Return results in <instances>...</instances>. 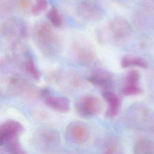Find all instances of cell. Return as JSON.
Wrapping results in <instances>:
<instances>
[{
    "instance_id": "18",
    "label": "cell",
    "mask_w": 154,
    "mask_h": 154,
    "mask_svg": "<svg viewBox=\"0 0 154 154\" xmlns=\"http://www.w3.org/2000/svg\"><path fill=\"white\" fill-rule=\"evenodd\" d=\"M68 82L73 88H80L83 85V79L80 74L76 72H72L68 74Z\"/></svg>"
},
{
    "instance_id": "19",
    "label": "cell",
    "mask_w": 154,
    "mask_h": 154,
    "mask_svg": "<svg viewBox=\"0 0 154 154\" xmlns=\"http://www.w3.org/2000/svg\"><path fill=\"white\" fill-rule=\"evenodd\" d=\"M26 69L28 73L35 80H38L40 78L39 72L36 67L34 61L32 60H28L26 63Z\"/></svg>"
},
{
    "instance_id": "21",
    "label": "cell",
    "mask_w": 154,
    "mask_h": 154,
    "mask_svg": "<svg viewBox=\"0 0 154 154\" xmlns=\"http://www.w3.org/2000/svg\"><path fill=\"white\" fill-rule=\"evenodd\" d=\"M29 4L30 3L29 0H19V6L23 9L27 8L29 6Z\"/></svg>"
},
{
    "instance_id": "16",
    "label": "cell",
    "mask_w": 154,
    "mask_h": 154,
    "mask_svg": "<svg viewBox=\"0 0 154 154\" xmlns=\"http://www.w3.org/2000/svg\"><path fill=\"white\" fill-rule=\"evenodd\" d=\"M5 143H7V149L10 154H26L22 149L17 137L10 138Z\"/></svg>"
},
{
    "instance_id": "7",
    "label": "cell",
    "mask_w": 154,
    "mask_h": 154,
    "mask_svg": "<svg viewBox=\"0 0 154 154\" xmlns=\"http://www.w3.org/2000/svg\"><path fill=\"white\" fill-rule=\"evenodd\" d=\"M77 13L84 20L91 22L99 20L103 16V11L100 7L90 0L81 1L77 7Z\"/></svg>"
},
{
    "instance_id": "2",
    "label": "cell",
    "mask_w": 154,
    "mask_h": 154,
    "mask_svg": "<svg viewBox=\"0 0 154 154\" xmlns=\"http://www.w3.org/2000/svg\"><path fill=\"white\" fill-rule=\"evenodd\" d=\"M35 37L42 50L48 54H54L58 51L60 46L59 40L48 24L42 23L38 26L36 30Z\"/></svg>"
},
{
    "instance_id": "9",
    "label": "cell",
    "mask_w": 154,
    "mask_h": 154,
    "mask_svg": "<svg viewBox=\"0 0 154 154\" xmlns=\"http://www.w3.org/2000/svg\"><path fill=\"white\" fill-rule=\"evenodd\" d=\"M140 73L136 70H131L126 75L125 82L122 88V93L125 95H136L141 93L139 85Z\"/></svg>"
},
{
    "instance_id": "1",
    "label": "cell",
    "mask_w": 154,
    "mask_h": 154,
    "mask_svg": "<svg viewBox=\"0 0 154 154\" xmlns=\"http://www.w3.org/2000/svg\"><path fill=\"white\" fill-rule=\"evenodd\" d=\"M107 34L109 40L113 45L122 46L131 39L132 29L128 21L122 18H116L109 23Z\"/></svg>"
},
{
    "instance_id": "12",
    "label": "cell",
    "mask_w": 154,
    "mask_h": 154,
    "mask_svg": "<svg viewBox=\"0 0 154 154\" xmlns=\"http://www.w3.org/2000/svg\"><path fill=\"white\" fill-rule=\"evenodd\" d=\"M45 103L52 109L60 112L65 113L70 110V102L66 97L48 95L45 97Z\"/></svg>"
},
{
    "instance_id": "6",
    "label": "cell",
    "mask_w": 154,
    "mask_h": 154,
    "mask_svg": "<svg viewBox=\"0 0 154 154\" xmlns=\"http://www.w3.org/2000/svg\"><path fill=\"white\" fill-rule=\"evenodd\" d=\"M66 135L71 142L80 144L87 141L90 136L88 127L79 121H72L66 128Z\"/></svg>"
},
{
    "instance_id": "4",
    "label": "cell",
    "mask_w": 154,
    "mask_h": 154,
    "mask_svg": "<svg viewBox=\"0 0 154 154\" xmlns=\"http://www.w3.org/2000/svg\"><path fill=\"white\" fill-rule=\"evenodd\" d=\"M102 108V100L93 95H86L81 97L75 105L76 112L84 117H93L100 114Z\"/></svg>"
},
{
    "instance_id": "14",
    "label": "cell",
    "mask_w": 154,
    "mask_h": 154,
    "mask_svg": "<svg viewBox=\"0 0 154 154\" xmlns=\"http://www.w3.org/2000/svg\"><path fill=\"white\" fill-rule=\"evenodd\" d=\"M134 154H154V143L149 140H139L134 146Z\"/></svg>"
},
{
    "instance_id": "13",
    "label": "cell",
    "mask_w": 154,
    "mask_h": 154,
    "mask_svg": "<svg viewBox=\"0 0 154 154\" xmlns=\"http://www.w3.org/2000/svg\"><path fill=\"white\" fill-rule=\"evenodd\" d=\"M121 67L122 68H128L131 67H138L146 69L147 67L146 61L141 58L131 55L124 56L121 60Z\"/></svg>"
},
{
    "instance_id": "5",
    "label": "cell",
    "mask_w": 154,
    "mask_h": 154,
    "mask_svg": "<svg viewBox=\"0 0 154 154\" xmlns=\"http://www.w3.org/2000/svg\"><path fill=\"white\" fill-rule=\"evenodd\" d=\"M73 51L78 61L83 65L90 64L96 57L94 46L90 41L84 38H79L74 43Z\"/></svg>"
},
{
    "instance_id": "20",
    "label": "cell",
    "mask_w": 154,
    "mask_h": 154,
    "mask_svg": "<svg viewBox=\"0 0 154 154\" xmlns=\"http://www.w3.org/2000/svg\"><path fill=\"white\" fill-rule=\"evenodd\" d=\"M48 7V2L46 0H36L35 5L32 7L31 11L35 16L40 14Z\"/></svg>"
},
{
    "instance_id": "11",
    "label": "cell",
    "mask_w": 154,
    "mask_h": 154,
    "mask_svg": "<svg viewBox=\"0 0 154 154\" xmlns=\"http://www.w3.org/2000/svg\"><path fill=\"white\" fill-rule=\"evenodd\" d=\"M23 131L22 125L14 120H8L0 126V133L7 140L10 138L17 137Z\"/></svg>"
},
{
    "instance_id": "23",
    "label": "cell",
    "mask_w": 154,
    "mask_h": 154,
    "mask_svg": "<svg viewBox=\"0 0 154 154\" xmlns=\"http://www.w3.org/2000/svg\"><path fill=\"white\" fill-rule=\"evenodd\" d=\"M149 1H154V0H149Z\"/></svg>"
},
{
    "instance_id": "3",
    "label": "cell",
    "mask_w": 154,
    "mask_h": 154,
    "mask_svg": "<svg viewBox=\"0 0 154 154\" xmlns=\"http://www.w3.org/2000/svg\"><path fill=\"white\" fill-rule=\"evenodd\" d=\"M34 141L39 149L46 151H53L60 143V137L56 130L51 128H42L37 131Z\"/></svg>"
},
{
    "instance_id": "10",
    "label": "cell",
    "mask_w": 154,
    "mask_h": 154,
    "mask_svg": "<svg viewBox=\"0 0 154 154\" xmlns=\"http://www.w3.org/2000/svg\"><path fill=\"white\" fill-rule=\"evenodd\" d=\"M102 95L107 103V108L105 113V116L108 118L114 117L117 114L120 106L119 97L111 90L102 91Z\"/></svg>"
},
{
    "instance_id": "17",
    "label": "cell",
    "mask_w": 154,
    "mask_h": 154,
    "mask_svg": "<svg viewBox=\"0 0 154 154\" xmlns=\"http://www.w3.org/2000/svg\"><path fill=\"white\" fill-rule=\"evenodd\" d=\"M48 17L53 26L56 28H60L63 25L62 17L58 11L55 7H52L48 13Z\"/></svg>"
},
{
    "instance_id": "8",
    "label": "cell",
    "mask_w": 154,
    "mask_h": 154,
    "mask_svg": "<svg viewBox=\"0 0 154 154\" xmlns=\"http://www.w3.org/2000/svg\"><path fill=\"white\" fill-rule=\"evenodd\" d=\"M87 81L95 87L102 89V91L111 90L112 86V76L105 70H94L88 77Z\"/></svg>"
},
{
    "instance_id": "22",
    "label": "cell",
    "mask_w": 154,
    "mask_h": 154,
    "mask_svg": "<svg viewBox=\"0 0 154 154\" xmlns=\"http://www.w3.org/2000/svg\"><path fill=\"white\" fill-rule=\"evenodd\" d=\"M5 141H6V140H5V137L0 133V145L4 143L5 142Z\"/></svg>"
},
{
    "instance_id": "15",
    "label": "cell",
    "mask_w": 154,
    "mask_h": 154,
    "mask_svg": "<svg viewBox=\"0 0 154 154\" xmlns=\"http://www.w3.org/2000/svg\"><path fill=\"white\" fill-rule=\"evenodd\" d=\"M103 154H122V147L116 140L109 139L103 144Z\"/></svg>"
}]
</instances>
